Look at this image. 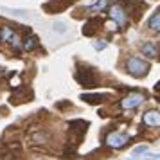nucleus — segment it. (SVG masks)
Masks as SVG:
<instances>
[{
  "label": "nucleus",
  "instance_id": "nucleus-4",
  "mask_svg": "<svg viewBox=\"0 0 160 160\" xmlns=\"http://www.w3.org/2000/svg\"><path fill=\"white\" fill-rule=\"evenodd\" d=\"M144 101H146V97L142 94H130L121 101V108L122 110H135V108H138Z\"/></svg>",
  "mask_w": 160,
  "mask_h": 160
},
{
  "label": "nucleus",
  "instance_id": "nucleus-16",
  "mask_svg": "<svg viewBox=\"0 0 160 160\" xmlns=\"http://www.w3.org/2000/svg\"><path fill=\"white\" fill-rule=\"evenodd\" d=\"M0 40H2V38H0Z\"/></svg>",
  "mask_w": 160,
  "mask_h": 160
},
{
  "label": "nucleus",
  "instance_id": "nucleus-3",
  "mask_svg": "<svg viewBox=\"0 0 160 160\" xmlns=\"http://www.w3.org/2000/svg\"><path fill=\"white\" fill-rule=\"evenodd\" d=\"M108 15L117 25H122L124 27V25L128 23V15H126V11H124V8L121 6V4H113V6L110 8Z\"/></svg>",
  "mask_w": 160,
  "mask_h": 160
},
{
  "label": "nucleus",
  "instance_id": "nucleus-1",
  "mask_svg": "<svg viewBox=\"0 0 160 160\" xmlns=\"http://www.w3.org/2000/svg\"><path fill=\"white\" fill-rule=\"evenodd\" d=\"M126 68H128V72H130L131 76L142 78V76H146L148 70H149V63H146L144 59H140V58H130L128 63H126Z\"/></svg>",
  "mask_w": 160,
  "mask_h": 160
},
{
  "label": "nucleus",
  "instance_id": "nucleus-7",
  "mask_svg": "<svg viewBox=\"0 0 160 160\" xmlns=\"http://www.w3.org/2000/svg\"><path fill=\"white\" fill-rule=\"evenodd\" d=\"M108 6H110L108 0H95L92 6L85 8V11H87V13H95V11H102V9H106Z\"/></svg>",
  "mask_w": 160,
  "mask_h": 160
},
{
  "label": "nucleus",
  "instance_id": "nucleus-6",
  "mask_svg": "<svg viewBox=\"0 0 160 160\" xmlns=\"http://www.w3.org/2000/svg\"><path fill=\"white\" fill-rule=\"evenodd\" d=\"M142 122L149 128H160V112L157 110H149L142 115Z\"/></svg>",
  "mask_w": 160,
  "mask_h": 160
},
{
  "label": "nucleus",
  "instance_id": "nucleus-5",
  "mask_svg": "<svg viewBox=\"0 0 160 160\" xmlns=\"http://www.w3.org/2000/svg\"><path fill=\"white\" fill-rule=\"evenodd\" d=\"M0 38L4 40V42H8L13 49H20L22 47V42H20V36L16 34L15 31H11L9 27H2V34H0Z\"/></svg>",
  "mask_w": 160,
  "mask_h": 160
},
{
  "label": "nucleus",
  "instance_id": "nucleus-14",
  "mask_svg": "<svg viewBox=\"0 0 160 160\" xmlns=\"http://www.w3.org/2000/svg\"><path fill=\"white\" fill-rule=\"evenodd\" d=\"M155 158H160V155H155Z\"/></svg>",
  "mask_w": 160,
  "mask_h": 160
},
{
  "label": "nucleus",
  "instance_id": "nucleus-11",
  "mask_svg": "<svg viewBox=\"0 0 160 160\" xmlns=\"http://www.w3.org/2000/svg\"><path fill=\"white\" fill-rule=\"evenodd\" d=\"M148 27L153 29L155 32H160V11L158 13H155V15L148 20Z\"/></svg>",
  "mask_w": 160,
  "mask_h": 160
},
{
  "label": "nucleus",
  "instance_id": "nucleus-2",
  "mask_svg": "<svg viewBox=\"0 0 160 160\" xmlns=\"http://www.w3.org/2000/svg\"><path fill=\"white\" fill-rule=\"evenodd\" d=\"M130 142V137L126 133H119V131H113L106 137V144L113 149H121V148H126Z\"/></svg>",
  "mask_w": 160,
  "mask_h": 160
},
{
  "label": "nucleus",
  "instance_id": "nucleus-9",
  "mask_svg": "<svg viewBox=\"0 0 160 160\" xmlns=\"http://www.w3.org/2000/svg\"><path fill=\"white\" fill-rule=\"evenodd\" d=\"M140 51H142V54L148 56V58H155V56H157V52H158V51H157V45L149 43V42L142 45V47H140Z\"/></svg>",
  "mask_w": 160,
  "mask_h": 160
},
{
  "label": "nucleus",
  "instance_id": "nucleus-8",
  "mask_svg": "<svg viewBox=\"0 0 160 160\" xmlns=\"http://www.w3.org/2000/svg\"><path fill=\"white\" fill-rule=\"evenodd\" d=\"M81 99L87 101V102H90V104H99V102H102L106 97H104V95H99V94H94V95L92 94H83L81 95Z\"/></svg>",
  "mask_w": 160,
  "mask_h": 160
},
{
  "label": "nucleus",
  "instance_id": "nucleus-13",
  "mask_svg": "<svg viewBox=\"0 0 160 160\" xmlns=\"http://www.w3.org/2000/svg\"><path fill=\"white\" fill-rule=\"evenodd\" d=\"M94 47L97 49V51H101V49H104V47H106V42H102V43H94Z\"/></svg>",
  "mask_w": 160,
  "mask_h": 160
},
{
  "label": "nucleus",
  "instance_id": "nucleus-12",
  "mask_svg": "<svg viewBox=\"0 0 160 160\" xmlns=\"http://www.w3.org/2000/svg\"><path fill=\"white\" fill-rule=\"evenodd\" d=\"M146 151H148V146H138V148L133 149V155L137 157V155H142V153H146Z\"/></svg>",
  "mask_w": 160,
  "mask_h": 160
},
{
  "label": "nucleus",
  "instance_id": "nucleus-10",
  "mask_svg": "<svg viewBox=\"0 0 160 160\" xmlns=\"http://www.w3.org/2000/svg\"><path fill=\"white\" fill-rule=\"evenodd\" d=\"M22 47H23V51H27V52L34 51V49L38 47V38L36 36L25 38V40H23V43H22Z\"/></svg>",
  "mask_w": 160,
  "mask_h": 160
},
{
  "label": "nucleus",
  "instance_id": "nucleus-15",
  "mask_svg": "<svg viewBox=\"0 0 160 160\" xmlns=\"http://www.w3.org/2000/svg\"><path fill=\"white\" fill-rule=\"evenodd\" d=\"M135 160H137V158H135ZM148 160H149V158H148Z\"/></svg>",
  "mask_w": 160,
  "mask_h": 160
}]
</instances>
